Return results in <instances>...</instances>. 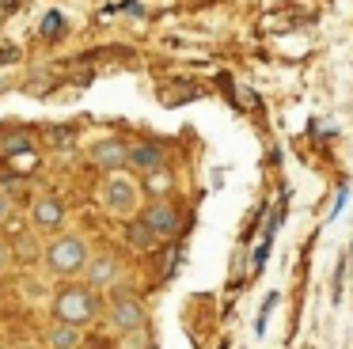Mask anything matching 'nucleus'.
<instances>
[{
  "label": "nucleus",
  "mask_w": 353,
  "mask_h": 349,
  "mask_svg": "<svg viewBox=\"0 0 353 349\" xmlns=\"http://www.w3.org/2000/svg\"><path fill=\"white\" fill-rule=\"evenodd\" d=\"M99 205L110 217L130 220L133 212L141 209V186L125 171H107V179L99 182Z\"/></svg>",
  "instance_id": "2"
},
{
  "label": "nucleus",
  "mask_w": 353,
  "mask_h": 349,
  "mask_svg": "<svg viewBox=\"0 0 353 349\" xmlns=\"http://www.w3.org/2000/svg\"><path fill=\"white\" fill-rule=\"evenodd\" d=\"M0 349H4V346H0Z\"/></svg>",
  "instance_id": "19"
},
{
  "label": "nucleus",
  "mask_w": 353,
  "mask_h": 349,
  "mask_svg": "<svg viewBox=\"0 0 353 349\" xmlns=\"http://www.w3.org/2000/svg\"><path fill=\"white\" fill-rule=\"evenodd\" d=\"M277 300H281L277 292H270V296H266V303H262V315H259V323H254V330H259V334H266V319H270V311H274V303H277Z\"/></svg>",
  "instance_id": "13"
},
{
  "label": "nucleus",
  "mask_w": 353,
  "mask_h": 349,
  "mask_svg": "<svg viewBox=\"0 0 353 349\" xmlns=\"http://www.w3.org/2000/svg\"><path fill=\"white\" fill-rule=\"evenodd\" d=\"M88 159L103 171H118V167L130 163V144H122L118 137H99V141L88 148Z\"/></svg>",
  "instance_id": "5"
},
{
  "label": "nucleus",
  "mask_w": 353,
  "mask_h": 349,
  "mask_svg": "<svg viewBox=\"0 0 353 349\" xmlns=\"http://www.w3.org/2000/svg\"><path fill=\"white\" fill-rule=\"evenodd\" d=\"M12 349H42V346H31V341H19V346H12Z\"/></svg>",
  "instance_id": "18"
},
{
  "label": "nucleus",
  "mask_w": 353,
  "mask_h": 349,
  "mask_svg": "<svg viewBox=\"0 0 353 349\" xmlns=\"http://www.w3.org/2000/svg\"><path fill=\"white\" fill-rule=\"evenodd\" d=\"M54 315L61 323H72V326H88L95 315H99V303H95V292L84 285H72V288H61L54 300Z\"/></svg>",
  "instance_id": "3"
},
{
  "label": "nucleus",
  "mask_w": 353,
  "mask_h": 349,
  "mask_svg": "<svg viewBox=\"0 0 353 349\" xmlns=\"http://www.w3.org/2000/svg\"><path fill=\"white\" fill-rule=\"evenodd\" d=\"M130 167H137V171H156V167H163V148L160 144H133L130 148Z\"/></svg>",
  "instance_id": "10"
},
{
  "label": "nucleus",
  "mask_w": 353,
  "mask_h": 349,
  "mask_svg": "<svg viewBox=\"0 0 353 349\" xmlns=\"http://www.w3.org/2000/svg\"><path fill=\"white\" fill-rule=\"evenodd\" d=\"M270 243H274V239H262V247L254 250V273H262V266H266V258H270Z\"/></svg>",
  "instance_id": "14"
},
{
  "label": "nucleus",
  "mask_w": 353,
  "mask_h": 349,
  "mask_svg": "<svg viewBox=\"0 0 353 349\" xmlns=\"http://www.w3.org/2000/svg\"><path fill=\"white\" fill-rule=\"evenodd\" d=\"M125 235H130V243H133L137 250H148V247H156V243H160V235H156L152 228L145 224V220H133L130 232H125Z\"/></svg>",
  "instance_id": "11"
},
{
  "label": "nucleus",
  "mask_w": 353,
  "mask_h": 349,
  "mask_svg": "<svg viewBox=\"0 0 353 349\" xmlns=\"http://www.w3.org/2000/svg\"><path fill=\"white\" fill-rule=\"evenodd\" d=\"M88 262H92V247L80 235H57L42 250V266H46L50 277H80Z\"/></svg>",
  "instance_id": "1"
},
{
  "label": "nucleus",
  "mask_w": 353,
  "mask_h": 349,
  "mask_svg": "<svg viewBox=\"0 0 353 349\" xmlns=\"http://www.w3.org/2000/svg\"><path fill=\"white\" fill-rule=\"evenodd\" d=\"M145 303L133 300V296H114V303H110V326H114L118 334H141L145 330Z\"/></svg>",
  "instance_id": "4"
},
{
  "label": "nucleus",
  "mask_w": 353,
  "mask_h": 349,
  "mask_svg": "<svg viewBox=\"0 0 353 349\" xmlns=\"http://www.w3.org/2000/svg\"><path fill=\"white\" fill-rule=\"evenodd\" d=\"M8 266H12V247H8L4 239H0V273L8 270Z\"/></svg>",
  "instance_id": "16"
},
{
  "label": "nucleus",
  "mask_w": 353,
  "mask_h": 349,
  "mask_svg": "<svg viewBox=\"0 0 353 349\" xmlns=\"http://www.w3.org/2000/svg\"><path fill=\"white\" fill-rule=\"evenodd\" d=\"M84 277H88V285H92V288H114L118 281H122V258H114V255H92Z\"/></svg>",
  "instance_id": "7"
},
{
  "label": "nucleus",
  "mask_w": 353,
  "mask_h": 349,
  "mask_svg": "<svg viewBox=\"0 0 353 349\" xmlns=\"http://www.w3.org/2000/svg\"><path fill=\"white\" fill-rule=\"evenodd\" d=\"M80 341H84V326L61 323V319L46 330V349H77Z\"/></svg>",
  "instance_id": "9"
},
{
  "label": "nucleus",
  "mask_w": 353,
  "mask_h": 349,
  "mask_svg": "<svg viewBox=\"0 0 353 349\" xmlns=\"http://www.w3.org/2000/svg\"><path fill=\"white\" fill-rule=\"evenodd\" d=\"M145 224L152 228L160 239H175V235H179V212H175V205L152 201V205L145 209Z\"/></svg>",
  "instance_id": "8"
},
{
  "label": "nucleus",
  "mask_w": 353,
  "mask_h": 349,
  "mask_svg": "<svg viewBox=\"0 0 353 349\" xmlns=\"http://www.w3.org/2000/svg\"><path fill=\"white\" fill-rule=\"evenodd\" d=\"M148 190H171V174H168V167H156V171H148Z\"/></svg>",
  "instance_id": "12"
},
{
  "label": "nucleus",
  "mask_w": 353,
  "mask_h": 349,
  "mask_svg": "<svg viewBox=\"0 0 353 349\" xmlns=\"http://www.w3.org/2000/svg\"><path fill=\"white\" fill-rule=\"evenodd\" d=\"M31 224H34V232H57V228H65V205H61V197H54V194L34 197Z\"/></svg>",
  "instance_id": "6"
},
{
  "label": "nucleus",
  "mask_w": 353,
  "mask_h": 349,
  "mask_svg": "<svg viewBox=\"0 0 353 349\" xmlns=\"http://www.w3.org/2000/svg\"><path fill=\"white\" fill-rule=\"evenodd\" d=\"M342 285H345V258L338 262V270H334V300H342Z\"/></svg>",
  "instance_id": "15"
},
{
  "label": "nucleus",
  "mask_w": 353,
  "mask_h": 349,
  "mask_svg": "<svg viewBox=\"0 0 353 349\" xmlns=\"http://www.w3.org/2000/svg\"><path fill=\"white\" fill-rule=\"evenodd\" d=\"M8 217V197H0V220Z\"/></svg>",
  "instance_id": "17"
}]
</instances>
